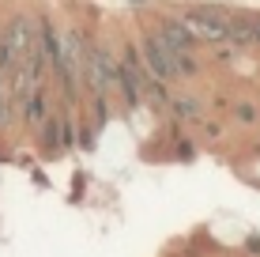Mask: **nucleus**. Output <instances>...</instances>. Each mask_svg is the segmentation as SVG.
<instances>
[{
    "label": "nucleus",
    "mask_w": 260,
    "mask_h": 257,
    "mask_svg": "<svg viewBox=\"0 0 260 257\" xmlns=\"http://www.w3.org/2000/svg\"><path fill=\"white\" fill-rule=\"evenodd\" d=\"M181 23L189 26V34H192L196 42L219 46V42H226V23H230V15L215 12V8H200V12H185Z\"/></svg>",
    "instance_id": "f257e3e1"
},
{
    "label": "nucleus",
    "mask_w": 260,
    "mask_h": 257,
    "mask_svg": "<svg viewBox=\"0 0 260 257\" xmlns=\"http://www.w3.org/2000/svg\"><path fill=\"white\" fill-rule=\"evenodd\" d=\"M117 76H121V65H117L106 49H87L83 79L94 87V95H106L110 87H117Z\"/></svg>",
    "instance_id": "f03ea898"
},
{
    "label": "nucleus",
    "mask_w": 260,
    "mask_h": 257,
    "mask_svg": "<svg viewBox=\"0 0 260 257\" xmlns=\"http://www.w3.org/2000/svg\"><path fill=\"white\" fill-rule=\"evenodd\" d=\"M140 57H143V65H147V72L151 76H158L162 83H174V65H170V53L166 46L158 42V34H143L140 38Z\"/></svg>",
    "instance_id": "7ed1b4c3"
},
{
    "label": "nucleus",
    "mask_w": 260,
    "mask_h": 257,
    "mask_svg": "<svg viewBox=\"0 0 260 257\" xmlns=\"http://www.w3.org/2000/svg\"><path fill=\"white\" fill-rule=\"evenodd\" d=\"M0 38L12 46V53H15L19 61H26V53L38 46V23L26 19V15H15V19L4 26V34H0Z\"/></svg>",
    "instance_id": "20e7f679"
},
{
    "label": "nucleus",
    "mask_w": 260,
    "mask_h": 257,
    "mask_svg": "<svg viewBox=\"0 0 260 257\" xmlns=\"http://www.w3.org/2000/svg\"><path fill=\"white\" fill-rule=\"evenodd\" d=\"M76 125H68L64 118H57V113H46V121H42V144L49 148V152H60V148L76 144Z\"/></svg>",
    "instance_id": "39448f33"
},
{
    "label": "nucleus",
    "mask_w": 260,
    "mask_h": 257,
    "mask_svg": "<svg viewBox=\"0 0 260 257\" xmlns=\"http://www.w3.org/2000/svg\"><path fill=\"white\" fill-rule=\"evenodd\" d=\"M155 34H158V42H162L166 49H196V38L189 34V26L181 23V15H177V19H162Z\"/></svg>",
    "instance_id": "423d86ee"
},
{
    "label": "nucleus",
    "mask_w": 260,
    "mask_h": 257,
    "mask_svg": "<svg viewBox=\"0 0 260 257\" xmlns=\"http://www.w3.org/2000/svg\"><path fill=\"white\" fill-rule=\"evenodd\" d=\"M19 110H23V121H26V125H42V121H46V113H49V99H46V91H42V83H38V87H34V91L19 102Z\"/></svg>",
    "instance_id": "0eeeda50"
},
{
    "label": "nucleus",
    "mask_w": 260,
    "mask_h": 257,
    "mask_svg": "<svg viewBox=\"0 0 260 257\" xmlns=\"http://www.w3.org/2000/svg\"><path fill=\"white\" fill-rule=\"evenodd\" d=\"M170 113H174L177 121H196L200 118V102L192 99V95H170Z\"/></svg>",
    "instance_id": "6e6552de"
},
{
    "label": "nucleus",
    "mask_w": 260,
    "mask_h": 257,
    "mask_svg": "<svg viewBox=\"0 0 260 257\" xmlns=\"http://www.w3.org/2000/svg\"><path fill=\"white\" fill-rule=\"evenodd\" d=\"M226 42H230L234 49L253 46V23H249V19H230V23H226Z\"/></svg>",
    "instance_id": "1a4fd4ad"
},
{
    "label": "nucleus",
    "mask_w": 260,
    "mask_h": 257,
    "mask_svg": "<svg viewBox=\"0 0 260 257\" xmlns=\"http://www.w3.org/2000/svg\"><path fill=\"white\" fill-rule=\"evenodd\" d=\"M234 118L245 121V125H253V121H256V106L253 102H234Z\"/></svg>",
    "instance_id": "9d476101"
},
{
    "label": "nucleus",
    "mask_w": 260,
    "mask_h": 257,
    "mask_svg": "<svg viewBox=\"0 0 260 257\" xmlns=\"http://www.w3.org/2000/svg\"><path fill=\"white\" fill-rule=\"evenodd\" d=\"M249 23H253V46H260V15H256V19H249Z\"/></svg>",
    "instance_id": "9b49d317"
},
{
    "label": "nucleus",
    "mask_w": 260,
    "mask_h": 257,
    "mask_svg": "<svg viewBox=\"0 0 260 257\" xmlns=\"http://www.w3.org/2000/svg\"><path fill=\"white\" fill-rule=\"evenodd\" d=\"M249 253H260V238H249Z\"/></svg>",
    "instance_id": "f8f14e48"
}]
</instances>
